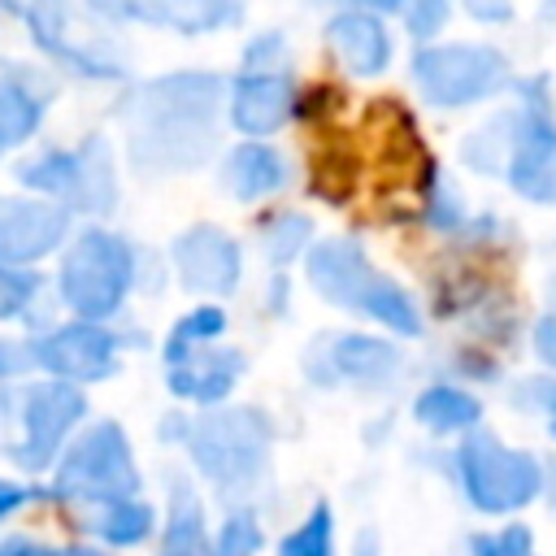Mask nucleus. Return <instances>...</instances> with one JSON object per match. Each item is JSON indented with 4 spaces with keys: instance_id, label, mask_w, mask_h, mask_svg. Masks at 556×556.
I'll list each match as a JSON object with an SVG mask.
<instances>
[{
    "instance_id": "f257e3e1",
    "label": "nucleus",
    "mask_w": 556,
    "mask_h": 556,
    "mask_svg": "<svg viewBox=\"0 0 556 556\" xmlns=\"http://www.w3.org/2000/svg\"><path fill=\"white\" fill-rule=\"evenodd\" d=\"M126 161L143 178L200 169L222 139L226 78L213 70H169L122 96Z\"/></svg>"
},
{
    "instance_id": "f03ea898",
    "label": "nucleus",
    "mask_w": 556,
    "mask_h": 556,
    "mask_svg": "<svg viewBox=\"0 0 556 556\" xmlns=\"http://www.w3.org/2000/svg\"><path fill=\"white\" fill-rule=\"evenodd\" d=\"M165 443H182L195 473L217 491L243 504L269 473L274 421L261 404H217L191 417L169 413L161 426Z\"/></svg>"
},
{
    "instance_id": "7ed1b4c3",
    "label": "nucleus",
    "mask_w": 556,
    "mask_h": 556,
    "mask_svg": "<svg viewBox=\"0 0 556 556\" xmlns=\"http://www.w3.org/2000/svg\"><path fill=\"white\" fill-rule=\"evenodd\" d=\"M304 278L326 304H334L343 313H356V317H365V321H374L400 339L426 334L417 300L391 274H382L369 261V252L361 248V239H352V235L317 239L304 252Z\"/></svg>"
},
{
    "instance_id": "20e7f679",
    "label": "nucleus",
    "mask_w": 556,
    "mask_h": 556,
    "mask_svg": "<svg viewBox=\"0 0 556 556\" xmlns=\"http://www.w3.org/2000/svg\"><path fill=\"white\" fill-rule=\"evenodd\" d=\"M139 248L109 226H83L70 235L56 269V300L78 321H109L122 313L126 295L139 282Z\"/></svg>"
},
{
    "instance_id": "39448f33",
    "label": "nucleus",
    "mask_w": 556,
    "mask_h": 556,
    "mask_svg": "<svg viewBox=\"0 0 556 556\" xmlns=\"http://www.w3.org/2000/svg\"><path fill=\"white\" fill-rule=\"evenodd\" d=\"M452 478L473 513L513 517L530 508L543 491V460L526 447L504 443L486 426H473L452 447Z\"/></svg>"
},
{
    "instance_id": "423d86ee",
    "label": "nucleus",
    "mask_w": 556,
    "mask_h": 556,
    "mask_svg": "<svg viewBox=\"0 0 556 556\" xmlns=\"http://www.w3.org/2000/svg\"><path fill=\"white\" fill-rule=\"evenodd\" d=\"M295 65L282 30H261L248 39L235 78L226 83V126L243 139L278 135L295 113Z\"/></svg>"
},
{
    "instance_id": "0eeeda50",
    "label": "nucleus",
    "mask_w": 556,
    "mask_h": 556,
    "mask_svg": "<svg viewBox=\"0 0 556 556\" xmlns=\"http://www.w3.org/2000/svg\"><path fill=\"white\" fill-rule=\"evenodd\" d=\"M17 182L39 191V200L61 204L70 217H104L117 208V156L113 143L91 130L74 148H43L26 165H17Z\"/></svg>"
},
{
    "instance_id": "6e6552de",
    "label": "nucleus",
    "mask_w": 556,
    "mask_h": 556,
    "mask_svg": "<svg viewBox=\"0 0 556 556\" xmlns=\"http://www.w3.org/2000/svg\"><path fill=\"white\" fill-rule=\"evenodd\" d=\"M139 486H143V478H139L135 447H130L126 430L104 417L65 443V452L52 465L48 495L56 504L74 508V504H91V500L139 495Z\"/></svg>"
},
{
    "instance_id": "1a4fd4ad",
    "label": "nucleus",
    "mask_w": 556,
    "mask_h": 556,
    "mask_svg": "<svg viewBox=\"0 0 556 556\" xmlns=\"http://www.w3.org/2000/svg\"><path fill=\"white\" fill-rule=\"evenodd\" d=\"M22 22L35 48L56 65H65L70 74L96 78V83H113L126 74V61L117 56L122 48L96 26L100 13L83 9L78 0H26Z\"/></svg>"
},
{
    "instance_id": "9d476101",
    "label": "nucleus",
    "mask_w": 556,
    "mask_h": 556,
    "mask_svg": "<svg viewBox=\"0 0 556 556\" xmlns=\"http://www.w3.org/2000/svg\"><path fill=\"white\" fill-rule=\"evenodd\" d=\"M413 83L434 109H473L513 87V70L491 43H421L413 52Z\"/></svg>"
},
{
    "instance_id": "9b49d317",
    "label": "nucleus",
    "mask_w": 556,
    "mask_h": 556,
    "mask_svg": "<svg viewBox=\"0 0 556 556\" xmlns=\"http://www.w3.org/2000/svg\"><path fill=\"white\" fill-rule=\"evenodd\" d=\"M17 443L4 447V456L26 473H48L65 443L87 421V391L61 378H35L17 391Z\"/></svg>"
},
{
    "instance_id": "f8f14e48",
    "label": "nucleus",
    "mask_w": 556,
    "mask_h": 556,
    "mask_svg": "<svg viewBox=\"0 0 556 556\" xmlns=\"http://www.w3.org/2000/svg\"><path fill=\"white\" fill-rule=\"evenodd\" d=\"M500 178L530 204H556V109L547 78L521 83V100L508 109V152Z\"/></svg>"
},
{
    "instance_id": "ddd939ff",
    "label": "nucleus",
    "mask_w": 556,
    "mask_h": 556,
    "mask_svg": "<svg viewBox=\"0 0 556 556\" xmlns=\"http://www.w3.org/2000/svg\"><path fill=\"white\" fill-rule=\"evenodd\" d=\"M304 378L321 391H387L404 378V356L391 339L365 334V330H339L321 334L304 352Z\"/></svg>"
},
{
    "instance_id": "4468645a",
    "label": "nucleus",
    "mask_w": 556,
    "mask_h": 556,
    "mask_svg": "<svg viewBox=\"0 0 556 556\" xmlns=\"http://www.w3.org/2000/svg\"><path fill=\"white\" fill-rule=\"evenodd\" d=\"M35 348V369L43 378H61L74 387L104 382L122 369V334L109 330L104 321H61V326H39L30 334Z\"/></svg>"
},
{
    "instance_id": "2eb2a0df",
    "label": "nucleus",
    "mask_w": 556,
    "mask_h": 556,
    "mask_svg": "<svg viewBox=\"0 0 556 556\" xmlns=\"http://www.w3.org/2000/svg\"><path fill=\"white\" fill-rule=\"evenodd\" d=\"M174 278L191 295H235L243 282V248L235 235H226L213 222H195L169 243Z\"/></svg>"
},
{
    "instance_id": "dca6fc26",
    "label": "nucleus",
    "mask_w": 556,
    "mask_h": 556,
    "mask_svg": "<svg viewBox=\"0 0 556 556\" xmlns=\"http://www.w3.org/2000/svg\"><path fill=\"white\" fill-rule=\"evenodd\" d=\"M70 243V213L39 195H0V265L35 269Z\"/></svg>"
},
{
    "instance_id": "f3484780",
    "label": "nucleus",
    "mask_w": 556,
    "mask_h": 556,
    "mask_svg": "<svg viewBox=\"0 0 556 556\" xmlns=\"http://www.w3.org/2000/svg\"><path fill=\"white\" fill-rule=\"evenodd\" d=\"M243 374H248V356L239 348H226V343H208V348L165 356V387H169L174 400H182L191 408L230 404Z\"/></svg>"
},
{
    "instance_id": "a211bd4d",
    "label": "nucleus",
    "mask_w": 556,
    "mask_h": 556,
    "mask_svg": "<svg viewBox=\"0 0 556 556\" xmlns=\"http://www.w3.org/2000/svg\"><path fill=\"white\" fill-rule=\"evenodd\" d=\"M321 39H326V48L334 52V61H339L352 78H378V74L391 70L395 39H391V26H387L378 13L339 9L334 17H326Z\"/></svg>"
},
{
    "instance_id": "6ab92c4d",
    "label": "nucleus",
    "mask_w": 556,
    "mask_h": 556,
    "mask_svg": "<svg viewBox=\"0 0 556 556\" xmlns=\"http://www.w3.org/2000/svg\"><path fill=\"white\" fill-rule=\"evenodd\" d=\"M117 17L174 35H217L243 17V0H117Z\"/></svg>"
},
{
    "instance_id": "aec40b11",
    "label": "nucleus",
    "mask_w": 556,
    "mask_h": 556,
    "mask_svg": "<svg viewBox=\"0 0 556 556\" xmlns=\"http://www.w3.org/2000/svg\"><path fill=\"white\" fill-rule=\"evenodd\" d=\"M222 187L243 200V204H256V200H269L278 195L287 182H291V161L265 143V139H243L235 143L226 156H222V169H217Z\"/></svg>"
},
{
    "instance_id": "412c9836",
    "label": "nucleus",
    "mask_w": 556,
    "mask_h": 556,
    "mask_svg": "<svg viewBox=\"0 0 556 556\" xmlns=\"http://www.w3.org/2000/svg\"><path fill=\"white\" fill-rule=\"evenodd\" d=\"M78 530L109 543V547H139L152 539L156 513L143 495H117V500H91V504H74L70 508Z\"/></svg>"
},
{
    "instance_id": "4be33fe9",
    "label": "nucleus",
    "mask_w": 556,
    "mask_h": 556,
    "mask_svg": "<svg viewBox=\"0 0 556 556\" xmlns=\"http://www.w3.org/2000/svg\"><path fill=\"white\" fill-rule=\"evenodd\" d=\"M161 556H213V534H208V513L191 478H169L165 491V521L156 539Z\"/></svg>"
},
{
    "instance_id": "5701e85b",
    "label": "nucleus",
    "mask_w": 556,
    "mask_h": 556,
    "mask_svg": "<svg viewBox=\"0 0 556 556\" xmlns=\"http://www.w3.org/2000/svg\"><path fill=\"white\" fill-rule=\"evenodd\" d=\"M48 104H52V87H48L43 74H35L26 65H4L0 70V130L13 148L39 135V126L48 117Z\"/></svg>"
},
{
    "instance_id": "b1692460",
    "label": "nucleus",
    "mask_w": 556,
    "mask_h": 556,
    "mask_svg": "<svg viewBox=\"0 0 556 556\" xmlns=\"http://www.w3.org/2000/svg\"><path fill=\"white\" fill-rule=\"evenodd\" d=\"M413 417L426 434L443 439V434H465L473 426H482V400L460 387V382H430L417 391L413 400Z\"/></svg>"
},
{
    "instance_id": "393cba45",
    "label": "nucleus",
    "mask_w": 556,
    "mask_h": 556,
    "mask_svg": "<svg viewBox=\"0 0 556 556\" xmlns=\"http://www.w3.org/2000/svg\"><path fill=\"white\" fill-rule=\"evenodd\" d=\"M256 243L274 269H287L313 248V222L304 213H274L256 226Z\"/></svg>"
},
{
    "instance_id": "a878e982",
    "label": "nucleus",
    "mask_w": 556,
    "mask_h": 556,
    "mask_svg": "<svg viewBox=\"0 0 556 556\" xmlns=\"http://www.w3.org/2000/svg\"><path fill=\"white\" fill-rule=\"evenodd\" d=\"M421 217L430 222V230H443V235H456V230H469V226H473L465 200H460L456 187L439 174V165L426 169V182H421Z\"/></svg>"
},
{
    "instance_id": "bb28decb",
    "label": "nucleus",
    "mask_w": 556,
    "mask_h": 556,
    "mask_svg": "<svg viewBox=\"0 0 556 556\" xmlns=\"http://www.w3.org/2000/svg\"><path fill=\"white\" fill-rule=\"evenodd\" d=\"M222 334H226V313H222L217 304H195V308H187V313L169 326V334H165V343H161V361H165V356H178V352H191V348L222 343Z\"/></svg>"
},
{
    "instance_id": "cd10ccee",
    "label": "nucleus",
    "mask_w": 556,
    "mask_h": 556,
    "mask_svg": "<svg viewBox=\"0 0 556 556\" xmlns=\"http://www.w3.org/2000/svg\"><path fill=\"white\" fill-rule=\"evenodd\" d=\"M504 152H508V113L486 117L473 135L460 139V156L473 174L482 178H500L504 174Z\"/></svg>"
},
{
    "instance_id": "c85d7f7f",
    "label": "nucleus",
    "mask_w": 556,
    "mask_h": 556,
    "mask_svg": "<svg viewBox=\"0 0 556 556\" xmlns=\"http://www.w3.org/2000/svg\"><path fill=\"white\" fill-rule=\"evenodd\" d=\"M278 556H334V513L330 504H313L308 517L282 534Z\"/></svg>"
},
{
    "instance_id": "c756f323",
    "label": "nucleus",
    "mask_w": 556,
    "mask_h": 556,
    "mask_svg": "<svg viewBox=\"0 0 556 556\" xmlns=\"http://www.w3.org/2000/svg\"><path fill=\"white\" fill-rule=\"evenodd\" d=\"M43 304V278L35 269L0 265V321H26Z\"/></svg>"
},
{
    "instance_id": "7c9ffc66",
    "label": "nucleus",
    "mask_w": 556,
    "mask_h": 556,
    "mask_svg": "<svg viewBox=\"0 0 556 556\" xmlns=\"http://www.w3.org/2000/svg\"><path fill=\"white\" fill-rule=\"evenodd\" d=\"M261 543H265V530H261L256 513L248 504H235L213 534V556H256Z\"/></svg>"
},
{
    "instance_id": "2f4dec72",
    "label": "nucleus",
    "mask_w": 556,
    "mask_h": 556,
    "mask_svg": "<svg viewBox=\"0 0 556 556\" xmlns=\"http://www.w3.org/2000/svg\"><path fill=\"white\" fill-rule=\"evenodd\" d=\"M469 556H539V552H534L530 526L513 521V526H500V530L469 534Z\"/></svg>"
},
{
    "instance_id": "473e14b6",
    "label": "nucleus",
    "mask_w": 556,
    "mask_h": 556,
    "mask_svg": "<svg viewBox=\"0 0 556 556\" xmlns=\"http://www.w3.org/2000/svg\"><path fill=\"white\" fill-rule=\"evenodd\" d=\"M404 30L417 43H434L447 30V0H404Z\"/></svg>"
},
{
    "instance_id": "72a5a7b5",
    "label": "nucleus",
    "mask_w": 556,
    "mask_h": 556,
    "mask_svg": "<svg viewBox=\"0 0 556 556\" xmlns=\"http://www.w3.org/2000/svg\"><path fill=\"white\" fill-rule=\"evenodd\" d=\"M513 404L543 413V421H547V430H552V439H556V378H552V374H530V378H521L517 391H513Z\"/></svg>"
},
{
    "instance_id": "f704fd0d",
    "label": "nucleus",
    "mask_w": 556,
    "mask_h": 556,
    "mask_svg": "<svg viewBox=\"0 0 556 556\" xmlns=\"http://www.w3.org/2000/svg\"><path fill=\"white\" fill-rule=\"evenodd\" d=\"M530 348H534L539 365L556 378V313H543V317L530 326Z\"/></svg>"
},
{
    "instance_id": "c9c22d12",
    "label": "nucleus",
    "mask_w": 556,
    "mask_h": 556,
    "mask_svg": "<svg viewBox=\"0 0 556 556\" xmlns=\"http://www.w3.org/2000/svg\"><path fill=\"white\" fill-rule=\"evenodd\" d=\"M30 495H35V491H30L26 482H13V478H0V521H9L13 513H22Z\"/></svg>"
},
{
    "instance_id": "e433bc0d",
    "label": "nucleus",
    "mask_w": 556,
    "mask_h": 556,
    "mask_svg": "<svg viewBox=\"0 0 556 556\" xmlns=\"http://www.w3.org/2000/svg\"><path fill=\"white\" fill-rule=\"evenodd\" d=\"M465 9H469V17H478V22H513V0H465Z\"/></svg>"
},
{
    "instance_id": "4c0bfd02",
    "label": "nucleus",
    "mask_w": 556,
    "mask_h": 556,
    "mask_svg": "<svg viewBox=\"0 0 556 556\" xmlns=\"http://www.w3.org/2000/svg\"><path fill=\"white\" fill-rule=\"evenodd\" d=\"M343 9H361V13H400L404 9V0H339Z\"/></svg>"
},
{
    "instance_id": "58836bf2",
    "label": "nucleus",
    "mask_w": 556,
    "mask_h": 556,
    "mask_svg": "<svg viewBox=\"0 0 556 556\" xmlns=\"http://www.w3.org/2000/svg\"><path fill=\"white\" fill-rule=\"evenodd\" d=\"M543 500H547V508L556 513V456L552 460H543V491H539Z\"/></svg>"
},
{
    "instance_id": "ea45409f",
    "label": "nucleus",
    "mask_w": 556,
    "mask_h": 556,
    "mask_svg": "<svg viewBox=\"0 0 556 556\" xmlns=\"http://www.w3.org/2000/svg\"><path fill=\"white\" fill-rule=\"evenodd\" d=\"M56 556H104V552L91 543H65V547H56Z\"/></svg>"
},
{
    "instance_id": "a19ab883",
    "label": "nucleus",
    "mask_w": 556,
    "mask_h": 556,
    "mask_svg": "<svg viewBox=\"0 0 556 556\" xmlns=\"http://www.w3.org/2000/svg\"><path fill=\"white\" fill-rule=\"evenodd\" d=\"M352 556H378V539H374V534H361V539H356V552H352Z\"/></svg>"
},
{
    "instance_id": "79ce46f5",
    "label": "nucleus",
    "mask_w": 556,
    "mask_h": 556,
    "mask_svg": "<svg viewBox=\"0 0 556 556\" xmlns=\"http://www.w3.org/2000/svg\"><path fill=\"white\" fill-rule=\"evenodd\" d=\"M17 408V400H9V382H0V421H9Z\"/></svg>"
},
{
    "instance_id": "37998d69",
    "label": "nucleus",
    "mask_w": 556,
    "mask_h": 556,
    "mask_svg": "<svg viewBox=\"0 0 556 556\" xmlns=\"http://www.w3.org/2000/svg\"><path fill=\"white\" fill-rule=\"evenodd\" d=\"M87 9L100 17H117V0H87Z\"/></svg>"
},
{
    "instance_id": "c03bdc74",
    "label": "nucleus",
    "mask_w": 556,
    "mask_h": 556,
    "mask_svg": "<svg viewBox=\"0 0 556 556\" xmlns=\"http://www.w3.org/2000/svg\"><path fill=\"white\" fill-rule=\"evenodd\" d=\"M547 300H552V308H556V256H552V269H547Z\"/></svg>"
},
{
    "instance_id": "a18cd8bd",
    "label": "nucleus",
    "mask_w": 556,
    "mask_h": 556,
    "mask_svg": "<svg viewBox=\"0 0 556 556\" xmlns=\"http://www.w3.org/2000/svg\"><path fill=\"white\" fill-rule=\"evenodd\" d=\"M543 13H547V17L556 22V0H543Z\"/></svg>"
},
{
    "instance_id": "49530a36",
    "label": "nucleus",
    "mask_w": 556,
    "mask_h": 556,
    "mask_svg": "<svg viewBox=\"0 0 556 556\" xmlns=\"http://www.w3.org/2000/svg\"><path fill=\"white\" fill-rule=\"evenodd\" d=\"M9 148H13V143H9V139H4V130H0V156H4Z\"/></svg>"
}]
</instances>
